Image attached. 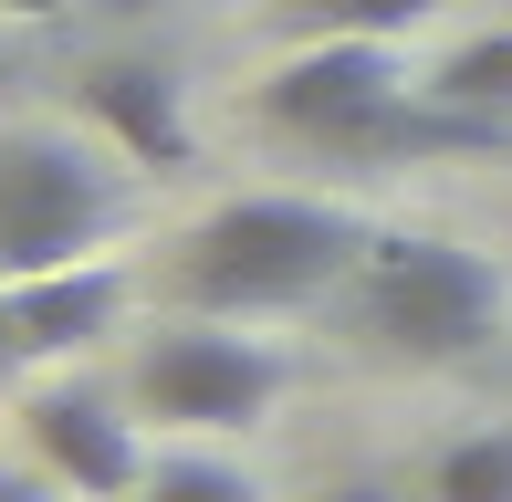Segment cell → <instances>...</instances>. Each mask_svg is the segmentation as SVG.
I'll list each match as a JSON object with an SVG mask.
<instances>
[{
    "label": "cell",
    "instance_id": "1",
    "mask_svg": "<svg viewBox=\"0 0 512 502\" xmlns=\"http://www.w3.org/2000/svg\"><path fill=\"white\" fill-rule=\"evenodd\" d=\"M366 220L335 210V199H304V189H241L220 210H199L178 231V262H168V293L189 314H220V325H251V314H293L314 293L356 283L366 262Z\"/></svg>",
    "mask_w": 512,
    "mask_h": 502
},
{
    "label": "cell",
    "instance_id": "2",
    "mask_svg": "<svg viewBox=\"0 0 512 502\" xmlns=\"http://www.w3.org/2000/svg\"><path fill=\"white\" fill-rule=\"evenodd\" d=\"M356 325L398 356H481L502 335V262L450 231H377L356 262Z\"/></svg>",
    "mask_w": 512,
    "mask_h": 502
},
{
    "label": "cell",
    "instance_id": "3",
    "mask_svg": "<svg viewBox=\"0 0 512 502\" xmlns=\"http://www.w3.org/2000/svg\"><path fill=\"white\" fill-rule=\"evenodd\" d=\"M126 231V168L63 126H0V283L84 262Z\"/></svg>",
    "mask_w": 512,
    "mask_h": 502
},
{
    "label": "cell",
    "instance_id": "4",
    "mask_svg": "<svg viewBox=\"0 0 512 502\" xmlns=\"http://www.w3.org/2000/svg\"><path fill=\"white\" fill-rule=\"evenodd\" d=\"M408 105H418V84H408L398 42H293L262 74V116L335 157H387Z\"/></svg>",
    "mask_w": 512,
    "mask_h": 502
},
{
    "label": "cell",
    "instance_id": "5",
    "mask_svg": "<svg viewBox=\"0 0 512 502\" xmlns=\"http://www.w3.org/2000/svg\"><path fill=\"white\" fill-rule=\"evenodd\" d=\"M126 398L147 408L157 429H199V440H220V429H251L272 398H283V356H272L262 335L220 325V314H189V325H168V335L136 346Z\"/></svg>",
    "mask_w": 512,
    "mask_h": 502
},
{
    "label": "cell",
    "instance_id": "6",
    "mask_svg": "<svg viewBox=\"0 0 512 502\" xmlns=\"http://www.w3.org/2000/svg\"><path fill=\"white\" fill-rule=\"evenodd\" d=\"M21 440H32V461L53 471L74 502H126L147 492V450H136V419L115 398H95V387L53 377L21 398Z\"/></svg>",
    "mask_w": 512,
    "mask_h": 502
},
{
    "label": "cell",
    "instance_id": "7",
    "mask_svg": "<svg viewBox=\"0 0 512 502\" xmlns=\"http://www.w3.org/2000/svg\"><path fill=\"white\" fill-rule=\"evenodd\" d=\"M84 116L105 126V147L126 157V168H189L199 157V126H189V84L168 74V63H147V53H105V63H84Z\"/></svg>",
    "mask_w": 512,
    "mask_h": 502
},
{
    "label": "cell",
    "instance_id": "8",
    "mask_svg": "<svg viewBox=\"0 0 512 502\" xmlns=\"http://www.w3.org/2000/svg\"><path fill=\"white\" fill-rule=\"evenodd\" d=\"M11 293V356H74L115 335V314H126V262H105V251H84V262H53V272H21Z\"/></svg>",
    "mask_w": 512,
    "mask_h": 502
},
{
    "label": "cell",
    "instance_id": "9",
    "mask_svg": "<svg viewBox=\"0 0 512 502\" xmlns=\"http://www.w3.org/2000/svg\"><path fill=\"white\" fill-rule=\"evenodd\" d=\"M429 95L460 105V116H502V126H512V21H502V32L450 42V53L429 63Z\"/></svg>",
    "mask_w": 512,
    "mask_h": 502
},
{
    "label": "cell",
    "instance_id": "10",
    "mask_svg": "<svg viewBox=\"0 0 512 502\" xmlns=\"http://www.w3.org/2000/svg\"><path fill=\"white\" fill-rule=\"evenodd\" d=\"M439 0H283V21L304 42H408Z\"/></svg>",
    "mask_w": 512,
    "mask_h": 502
},
{
    "label": "cell",
    "instance_id": "11",
    "mask_svg": "<svg viewBox=\"0 0 512 502\" xmlns=\"http://www.w3.org/2000/svg\"><path fill=\"white\" fill-rule=\"evenodd\" d=\"M429 502H512V429H471L429 461Z\"/></svg>",
    "mask_w": 512,
    "mask_h": 502
},
{
    "label": "cell",
    "instance_id": "12",
    "mask_svg": "<svg viewBox=\"0 0 512 502\" xmlns=\"http://www.w3.org/2000/svg\"><path fill=\"white\" fill-rule=\"evenodd\" d=\"M136 502H262V482H251L241 461H209V450H189V461H157Z\"/></svg>",
    "mask_w": 512,
    "mask_h": 502
},
{
    "label": "cell",
    "instance_id": "13",
    "mask_svg": "<svg viewBox=\"0 0 512 502\" xmlns=\"http://www.w3.org/2000/svg\"><path fill=\"white\" fill-rule=\"evenodd\" d=\"M0 502H74L53 471H0Z\"/></svg>",
    "mask_w": 512,
    "mask_h": 502
},
{
    "label": "cell",
    "instance_id": "14",
    "mask_svg": "<svg viewBox=\"0 0 512 502\" xmlns=\"http://www.w3.org/2000/svg\"><path fill=\"white\" fill-rule=\"evenodd\" d=\"M324 502H408V492H398V482H335Z\"/></svg>",
    "mask_w": 512,
    "mask_h": 502
},
{
    "label": "cell",
    "instance_id": "15",
    "mask_svg": "<svg viewBox=\"0 0 512 502\" xmlns=\"http://www.w3.org/2000/svg\"><path fill=\"white\" fill-rule=\"evenodd\" d=\"M0 11H11V21H53L63 0H0Z\"/></svg>",
    "mask_w": 512,
    "mask_h": 502
},
{
    "label": "cell",
    "instance_id": "16",
    "mask_svg": "<svg viewBox=\"0 0 512 502\" xmlns=\"http://www.w3.org/2000/svg\"><path fill=\"white\" fill-rule=\"evenodd\" d=\"M11 74H21V42H11V32H0V84H11Z\"/></svg>",
    "mask_w": 512,
    "mask_h": 502
},
{
    "label": "cell",
    "instance_id": "17",
    "mask_svg": "<svg viewBox=\"0 0 512 502\" xmlns=\"http://www.w3.org/2000/svg\"><path fill=\"white\" fill-rule=\"evenodd\" d=\"M84 11H157V0H84Z\"/></svg>",
    "mask_w": 512,
    "mask_h": 502
},
{
    "label": "cell",
    "instance_id": "18",
    "mask_svg": "<svg viewBox=\"0 0 512 502\" xmlns=\"http://www.w3.org/2000/svg\"><path fill=\"white\" fill-rule=\"evenodd\" d=\"M0 356H11V293H0Z\"/></svg>",
    "mask_w": 512,
    "mask_h": 502
}]
</instances>
